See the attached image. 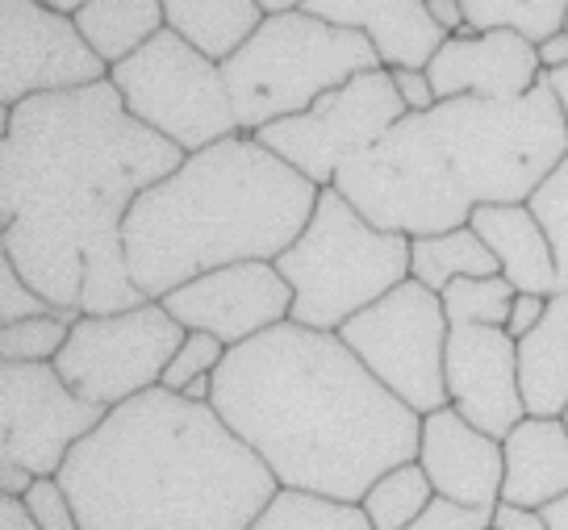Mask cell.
Wrapping results in <instances>:
<instances>
[{
    "label": "cell",
    "instance_id": "cell-17",
    "mask_svg": "<svg viewBox=\"0 0 568 530\" xmlns=\"http://www.w3.org/2000/svg\"><path fill=\"white\" fill-rule=\"evenodd\" d=\"M418 463H423L426 480L435 485V497L460 501V506H473V510H497L501 480H506L501 439L477 430L452 406L423 418Z\"/></svg>",
    "mask_w": 568,
    "mask_h": 530
},
{
    "label": "cell",
    "instance_id": "cell-41",
    "mask_svg": "<svg viewBox=\"0 0 568 530\" xmlns=\"http://www.w3.org/2000/svg\"><path fill=\"white\" fill-rule=\"evenodd\" d=\"M535 51H539V63H544V71H565L568 68V30L544 38Z\"/></svg>",
    "mask_w": 568,
    "mask_h": 530
},
{
    "label": "cell",
    "instance_id": "cell-7",
    "mask_svg": "<svg viewBox=\"0 0 568 530\" xmlns=\"http://www.w3.org/2000/svg\"><path fill=\"white\" fill-rule=\"evenodd\" d=\"M385 68L376 47L355 30L310 18L302 9L267 13L260 30L222 63L243 134L297 118L331 89Z\"/></svg>",
    "mask_w": 568,
    "mask_h": 530
},
{
    "label": "cell",
    "instance_id": "cell-30",
    "mask_svg": "<svg viewBox=\"0 0 568 530\" xmlns=\"http://www.w3.org/2000/svg\"><path fill=\"white\" fill-rule=\"evenodd\" d=\"M527 210L539 217L544 234L551 238L556 272H560V288H568V155L556 163L551 176L535 188L531 201H527Z\"/></svg>",
    "mask_w": 568,
    "mask_h": 530
},
{
    "label": "cell",
    "instance_id": "cell-14",
    "mask_svg": "<svg viewBox=\"0 0 568 530\" xmlns=\"http://www.w3.org/2000/svg\"><path fill=\"white\" fill-rule=\"evenodd\" d=\"M163 305L184 330H210L234 351L293 318V288L276 264L251 259L180 284L176 293L163 297Z\"/></svg>",
    "mask_w": 568,
    "mask_h": 530
},
{
    "label": "cell",
    "instance_id": "cell-10",
    "mask_svg": "<svg viewBox=\"0 0 568 530\" xmlns=\"http://www.w3.org/2000/svg\"><path fill=\"white\" fill-rule=\"evenodd\" d=\"M184 338L189 330L168 314L163 300H146L125 314H84L71 326L54 371L84 401L118 409L139 393L160 389L163 371Z\"/></svg>",
    "mask_w": 568,
    "mask_h": 530
},
{
    "label": "cell",
    "instance_id": "cell-44",
    "mask_svg": "<svg viewBox=\"0 0 568 530\" xmlns=\"http://www.w3.org/2000/svg\"><path fill=\"white\" fill-rule=\"evenodd\" d=\"M544 513H548V522L556 530H568V497H560V501H556V506H548Z\"/></svg>",
    "mask_w": 568,
    "mask_h": 530
},
{
    "label": "cell",
    "instance_id": "cell-20",
    "mask_svg": "<svg viewBox=\"0 0 568 530\" xmlns=\"http://www.w3.org/2000/svg\"><path fill=\"white\" fill-rule=\"evenodd\" d=\"M468 226L485 238L501 276L515 284L518 293H539V297L560 293L551 238L544 234L539 217L527 205H480Z\"/></svg>",
    "mask_w": 568,
    "mask_h": 530
},
{
    "label": "cell",
    "instance_id": "cell-1",
    "mask_svg": "<svg viewBox=\"0 0 568 530\" xmlns=\"http://www.w3.org/2000/svg\"><path fill=\"white\" fill-rule=\"evenodd\" d=\"M184 160L109 80L0 109V255L59 314L139 309L146 293L125 267V213Z\"/></svg>",
    "mask_w": 568,
    "mask_h": 530
},
{
    "label": "cell",
    "instance_id": "cell-16",
    "mask_svg": "<svg viewBox=\"0 0 568 530\" xmlns=\"http://www.w3.org/2000/svg\"><path fill=\"white\" fill-rule=\"evenodd\" d=\"M439 101L480 96V101H518L544 80L535 42L518 30H489L473 38H447L426 63Z\"/></svg>",
    "mask_w": 568,
    "mask_h": 530
},
{
    "label": "cell",
    "instance_id": "cell-39",
    "mask_svg": "<svg viewBox=\"0 0 568 530\" xmlns=\"http://www.w3.org/2000/svg\"><path fill=\"white\" fill-rule=\"evenodd\" d=\"M0 530H42L34 513L26 506V497H4L0 493Z\"/></svg>",
    "mask_w": 568,
    "mask_h": 530
},
{
    "label": "cell",
    "instance_id": "cell-29",
    "mask_svg": "<svg viewBox=\"0 0 568 530\" xmlns=\"http://www.w3.org/2000/svg\"><path fill=\"white\" fill-rule=\"evenodd\" d=\"M71 314H42V318H26L13 326H0V364H54L59 351L68 347Z\"/></svg>",
    "mask_w": 568,
    "mask_h": 530
},
{
    "label": "cell",
    "instance_id": "cell-48",
    "mask_svg": "<svg viewBox=\"0 0 568 530\" xmlns=\"http://www.w3.org/2000/svg\"><path fill=\"white\" fill-rule=\"evenodd\" d=\"M489 530H494V527H489Z\"/></svg>",
    "mask_w": 568,
    "mask_h": 530
},
{
    "label": "cell",
    "instance_id": "cell-15",
    "mask_svg": "<svg viewBox=\"0 0 568 530\" xmlns=\"http://www.w3.org/2000/svg\"><path fill=\"white\" fill-rule=\"evenodd\" d=\"M447 401L477 430L506 439L527 418L518 338L501 326H456L447 335Z\"/></svg>",
    "mask_w": 568,
    "mask_h": 530
},
{
    "label": "cell",
    "instance_id": "cell-4",
    "mask_svg": "<svg viewBox=\"0 0 568 530\" xmlns=\"http://www.w3.org/2000/svg\"><path fill=\"white\" fill-rule=\"evenodd\" d=\"M59 480L80 530H247L281 493L217 409L163 385L109 409Z\"/></svg>",
    "mask_w": 568,
    "mask_h": 530
},
{
    "label": "cell",
    "instance_id": "cell-28",
    "mask_svg": "<svg viewBox=\"0 0 568 530\" xmlns=\"http://www.w3.org/2000/svg\"><path fill=\"white\" fill-rule=\"evenodd\" d=\"M518 288L506 276H460L439 293L444 314L456 326H506Z\"/></svg>",
    "mask_w": 568,
    "mask_h": 530
},
{
    "label": "cell",
    "instance_id": "cell-43",
    "mask_svg": "<svg viewBox=\"0 0 568 530\" xmlns=\"http://www.w3.org/2000/svg\"><path fill=\"white\" fill-rule=\"evenodd\" d=\"M548 84H551V92H556L560 109H565V122H568V68L565 71H548Z\"/></svg>",
    "mask_w": 568,
    "mask_h": 530
},
{
    "label": "cell",
    "instance_id": "cell-23",
    "mask_svg": "<svg viewBox=\"0 0 568 530\" xmlns=\"http://www.w3.org/2000/svg\"><path fill=\"white\" fill-rule=\"evenodd\" d=\"M75 30L109 68H118L130 54H139L160 30H168L163 0H89L75 13Z\"/></svg>",
    "mask_w": 568,
    "mask_h": 530
},
{
    "label": "cell",
    "instance_id": "cell-47",
    "mask_svg": "<svg viewBox=\"0 0 568 530\" xmlns=\"http://www.w3.org/2000/svg\"><path fill=\"white\" fill-rule=\"evenodd\" d=\"M565 422H568V414H565Z\"/></svg>",
    "mask_w": 568,
    "mask_h": 530
},
{
    "label": "cell",
    "instance_id": "cell-6",
    "mask_svg": "<svg viewBox=\"0 0 568 530\" xmlns=\"http://www.w3.org/2000/svg\"><path fill=\"white\" fill-rule=\"evenodd\" d=\"M276 267L293 288L288 322L338 335L355 314L409 281V238L373 226L331 184L322 188L302 238L284 251Z\"/></svg>",
    "mask_w": 568,
    "mask_h": 530
},
{
    "label": "cell",
    "instance_id": "cell-38",
    "mask_svg": "<svg viewBox=\"0 0 568 530\" xmlns=\"http://www.w3.org/2000/svg\"><path fill=\"white\" fill-rule=\"evenodd\" d=\"M426 13L435 18V26H439L447 38H473V30H468V13H464L460 0H426Z\"/></svg>",
    "mask_w": 568,
    "mask_h": 530
},
{
    "label": "cell",
    "instance_id": "cell-2",
    "mask_svg": "<svg viewBox=\"0 0 568 530\" xmlns=\"http://www.w3.org/2000/svg\"><path fill=\"white\" fill-rule=\"evenodd\" d=\"M213 409L281 489L359 506L376 480L418 460L423 414L393 397L335 335L281 322L226 351Z\"/></svg>",
    "mask_w": 568,
    "mask_h": 530
},
{
    "label": "cell",
    "instance_id": "cell-40",
    "mask_svg": "<svg viewBox=\"0 0 568 530\" xmlns=\"http://www.w3.org/2000/svg\"><path fill=\"white\" fill-rule=\"evenodd\" d=\"M34 472L30 468H21V463H9L0 460V493L4 497H26L30 489H34Z\"/></svg>",
    "mask_w": 568,
    "mask_h": 530
},
{
    "label": "cell",
    "instance_id": "cell-37",
    "mask_svg": "<svg viewBox=\"0 0 568 530\" xmlns=\"http://www.w3.org/2000/svg\"><path fill=\"white\" fill-rule=\"evenodd\" d=\"M494 530H556V527L548 522V513L544 510H523V506H506V501H497Z\"/></svg>",
    "mask_w": 568,
    "mask_h": 530
},
{
    "label": "cell",
    "instance_id": "cell-27",
    "mask_svg": "<svg viewBox=\"0 0 568 530\" xmlns=\"http://www.w3.org/2000/svg\"><path fill=\"white\" fill-rule=\"evenodd\" d=\"M468 13V30L473 34H489V30H518L527 42H544V38L560 34L568 18V0H460Z\"/></svg>",
    "mask_w": 568,
    "mask_h": 530
},
{
    "label": "cell",
    "instance_id": "cell-22",
    "mask_svg": "<svg viewBox=\"0 0 568 530\" xmlns=\"http://www.w3.org/2000/svg\"><path fill=\"white\" fill-rule=\"evenodd\" d=\"M260 0H163V21L189 47L210 54L213 63H226L264 21Z\"/></svg>",
    "mask_w": 568,
    "mask_h": 530
},
{
    "label": "cell",
    "instance_id": "cell-46",
    "mask_svg": "<svg viewBox=\"0 0 568 530\" xmlns=\"http://www.w3.org/2000/svg\"><path fill=\"white\" fill-rule=\"evenodd\" d=\"M565 30H568V18H565Z\"/></svg>",
    "mask_w": 568,
    "mask_h": 530
},
{
    "label": "cell",
    "instance_id": "cell-24",
    "mask_svg": "<svg viewBox=\"0 0 568 530\" xmlns=\"http://www.w3.org/2000/svg\"><path fill=\"white\" fill-rule=\"evenodd\" d=\"M409 276L435 293H444L452 281L460 276H501L494 251L485 247L473 226L444 234H426V238H409Z\"/></svg>",
    "mask_w": 568,
    "mask_h": 530
},
{
    "label": "cell",
    "instance_id": "cell-3",
    "mask_svg": "<svg viewBox=\"0 0 568 530\" xmlns=\"http://www.w3.org/2000/svg\"><path fill=\"white\" fill-rule=\"evenodd\" d=\"M568 155V122L544 80L518 101L456 96L406 113L335 188L373 226L406 238L460 231L480 205H527Z\"/></svg>",
    "mask_w": 568,
    "mask_h": 530
},
{
    "label": "cell",
    "instance_id": "cell-42",
    "mask_svg": "<svg viewBox=\"0 0 568 530\" xmlns=\"http://www.w3.org/2000/svg\"><path fill=\"white\" fill-rule=\"evenodd\" d=\"M180 397H189V401H201V406H210V401H213V376H196L193 385L180 393Z\"/></svg>",
    "mask_w": 568,
    "mask_h": 530
},
{
    "label": "cell",
    "instance_id": "cell-9",
    "mask_svg": "<svg viewBox=\"0 0 568 530\" xmlns=\"http://www.w3.org/2000/svg\"><path fill=\"white\" fill-rule=\"evenodd\" d=\"M447 335H452V322L444 314V300L414 276L338 330V338L364 359V368L423 418L452 406Z\"/></svg>",
    "mask_w": 568,
    "mask_h": 530
},
{
    "label": "cell",
    "instance_id": "cell-45",
    "mask_svg": "<svg viewBox=\"0 0 568 530\" xmlns=\"http://www.w3.org/2000/svg\"><path fill=\"white\" fill-rule=\"evenodd\" d=\"M42 4H51L54 13H68V18H75V13H80L89 0H42Z\"/></svg>",
    "mask_w": 568,
    "mask_h": 530
},
{
    "label": "cell",
    "instance_id": "cell-25",
    "mask_svg": "<svg viewBox=\"0 0 568 530\" xmlns=\"http://www.w3.org/2000/svg\"><path fill=\"white\" fill-rule=\"evenodd\" d=\"M247 530H373V522L352 501L281 489Z\"/></svg>",
    "mask_w": 568,
    "mask_h": 530
},
{
    "label": "cell",
    "instance_id": "cell-8",
    "mask_svg": "<svg viewBox=\"0 0 568 530\" xmlns=\"http://www.w3.org/2000/svg\"><path fill=\"white\" fill-rule=\"evenodd\" d=\"M109 84L142 125L176 142L184 155L243 134L222 63L189 47L176 30H160L139 54L109 68Z\"/></svg>",
    "mask_w": 568,
    "mask_h": 530
},
{
    "label": "cell",
    "instance_id": "cell-36",
    "mask_svg": "<svg viewBox=\"0 0 568 530\" xmlns=\"http://www.w3.org/2000/svg\"><path fill=\"white\" fill-rule=\"evenodd\" d=\"M548 300L551 297H539V293H518L515 305H510V318H506V335L510 338H523V335H531L535 326L544 322V314H548Z\"/></svg>",
    "mask_w": 568,
    "mask_h": 530
},
{
    "label": "cell",
    "instance_id": "cell-13",
    "mask_svg": "<svg viewBox=\"0 0 568 530\" xmlns=\"http://www.w3.org/2000/svg\"><path fill=\"white\" fill-rule=\"evenodd\" d=\"M101 80H109V63L84 42L75 18L42 0H0V109Z\"/></svg>",
    "mask_w": 568,
    "mask_h": 530
},
{
    "label": "cell",
    "instance_id": "cell-21",
    "mask_svg": "<svg viewBox=\"0 0 568 530\" xmlns=\"http://www.w3.org/2000/svg\"><path fill=\"white\" fill-rule=\"evenodd\" d=\"M518 380L531 418L568 414V288L548 300V314L531 335L518 338Z\"/></svg>",
    "mask_w": 568,
    "mask_h": 530
},
{
    "label": "cell",
    "instance_id": "cell-12",
    "mask_svg": "<svg viewBox=\"0 0 568 530\" xmlns=\"http://www.w3.org/2000/svg\"><path fill=\"white\" fill-rule=\"evenodd\" d=\"M105 418L109 409L84 401L54 364H0V460L59 477Z\"/></svg>",
    "mask_w": 568,
    "mask_h": 530
},
{
    "label": "cell",
    "instance_id": "cell-11",
    "mask_svg": "<svg viewBox=\"0 0 568 530\" xmlns=\"http://www.w3.org/2000/svg\"><path fill=\"white\" fill-rule=\"evenodd\" d=\"M406 113L409 109L393 84V71L376 68L331 89L297 118L264 125L255 139L318 188H331L338 172L368 155Z\"/></svg>",
    "mask_w": 568,
    "mask_h": 530
},
{
    "label": "cell",
    "instance_id": "cell-26",
    "mask_svg": "<svg viewBox=\"0 0 568 530\" xmlns=\"http://www.w3.org/2000/svg\"><path fill=\"white\" fill-rule=\"evenodd\" d=\"M430 501H435V485L426 480L423 463L409 460L376 480L359 501V510L368 513L373 530H406L414 518H423Z\"/></svg>",
    "mask_w": 568,
    "mask_h": 530
},
{
    "label": "cell",
    "instance_id": "cell-33",
    "mask_svg": "<svg viewBox=\"0 0 568 530\" xmlns=\"http://www.w3.org/2000/svg\"><path fill=\"white\" fill-rule=\"evenodd\" d=\"M26 506L34 513V522L42 530H80V513H75V501L63 489L59 477H38L34 489L26 493Z\"/></svg>",
    "mask_w": 568,
    "mask_h": 530
},
{
    "label": "cell",
    "instance_id": "cell-35",
    "mask_svg": "<svg viewBox=\"0 0 568 530\" xmlns=\"http://www.w3.org/2000/svg\"><path fill=\"white\" fill-rule=\"evenodd\" d=\"M393 71V84L402 92V101H406L409 113H426V109L439 105V96H435V84H430V75L426 68H389Z\"/></svg>",
    "mask_w": 568,
    "mask_h": 530
},
{
    "label": "cell",
    "instance_id": "cell-32",
    "mask_svg": "<svg viewBox=\"0 0 568 530\" xmlns=\"http://www.w3.org/2000/svg\"><path fill=\"white\" fill-rule=\"evenodd\" d=\"M42 314H54V305L21 276L13 259L0 255V326H13V322H26V318H42Z\"/></svg>",
    "mask_w": 568,
    "mask_h": 530
},
{
    "label": "cell",
    "instance_id": "cell-18",
    "mask_svg": "<svg viewBox=\"0 0 568 530\" xmlns=\"http://www.w3.org/2000/svg\"><path fill=\"white\" fill-rule=\"evenodd\" d=\"M264 13L302 9L338 30H355L376 47L385 68H426L447 34L426 13V0H260Z\"/></svg>",
    "mask_w": 568,
    "mask_h": 530
},
{
    "label": "cell",
    "instance_id": "cell-5",
    "mask_svg": "<svg viewBox=\"0 0 568 530\" xmlns=\"http://www.w3.org/2000/svg\"><path fill=\"white\" fill-rule=\"evenodd\" d=\"M322 188L255 134H231L196 151L125 213L130 281L146 300L231 264H276L318 210Z\"/></svg>",
    "mask_w": 568,
    "mask_h": 530
},
{
    "label": "cell",
    "instance_id": "cell-34",
    "mask_svg": "<svg viewBox=\"0 0 568 530\" xmlns=\"http://www.w3.org/2000/svg\"><path fill=\"white\" fill-rule=\"evenodd\" d=\"M494 527V510H473L460 501L435 497L423 510V518H414L406 530H489Z\"/></svg>",
    "mask_w": 568,
    "mask_h": 530
},
{
    "label": "cell",
    "instance_id": "cell-31",
    "mask_svg": "<svg viewBox=\"0 0 568 530\" xmlns=\"http://www.w3.org/2000/svg\"><path fill=\"white\" fill-rule=\"evenodd\" d=\"M226 351H231V347L217 335H210V330H189V338H184L180 351L172 355V364H168L160 385L172 393H184L196 376H213V371L222 368Z\"/></svg>",
    "mask_w": 568,
    "mask_h": 530
},
{
    "label": "cell",
    "instance_id": "cell-19",
    "mask_svg": "<svg viewBox=\"0 0 568 530\" xmlns=\"http://www.w3.org/2000/svg\"><path fill=\"white\" fill-rule=\"evenodd\" d=\"M506 480L501 501L523 510H548L568 497V422L565 418H523L501 439Z\"/></svg>",
    "mask_w": 568,
    "mask_h": 530
}]
</instances>
